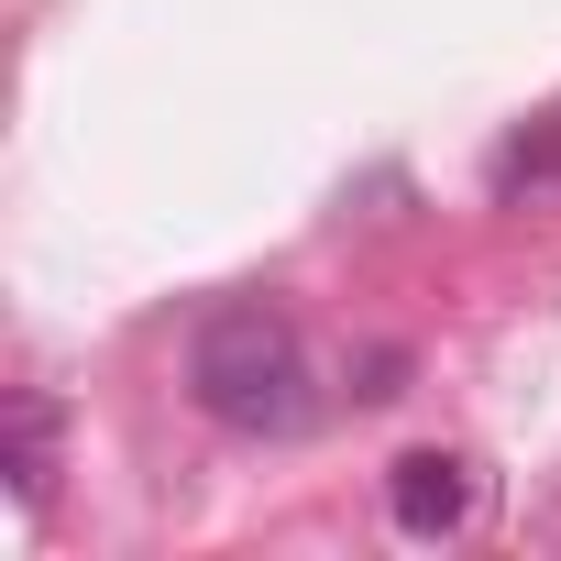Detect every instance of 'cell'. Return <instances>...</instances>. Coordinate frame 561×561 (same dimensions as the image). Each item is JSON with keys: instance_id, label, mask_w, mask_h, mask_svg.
<instances>
[{"instance_id": "cell-1", "label": "cell", "mask_w": 561, "mask_h": 561, "mask_svg": "<svg viewBox=\"0 0 561 561\" xmlns=\"http://www.w3.org/2000/svg\"><path fill=\"white\" fill-rule=\"evenodd\" d=\"M187 397H198L220 430H242V440H298V430L320 419V375H309L298 320L264 309V298L209 309L198 342H187Z\"/></svg>"}, {"instance_id": "cell-2", "label": "cell", "mask_w": 561, "mask_h": 561, "mask_svg": "<svg viewBox=\"0 0 561 561\" xmlns=\"http://www.w3.org/2000/svg\"><path fill=\"white\" fill-rule=\"evenodd\" d=\"M386 506H397L408 539H451V528L473 517V462H462V451H408V462L386 473Z\"/></svg>"}, {"instance_id": "cell-3", "label": "cell", "mask_w": 561, "mask_h": 561, "mask_svg": "<svg viewBox=\"0 0 561 561\" xmlns=\"http://www.w3.org/2000/svg\"><path fill=\"white\" fill-rule=\"evenodd\" d=\"M45 473H56V408H45V397H12V495L34 506Z\"/></svg>"}]
</instances>
